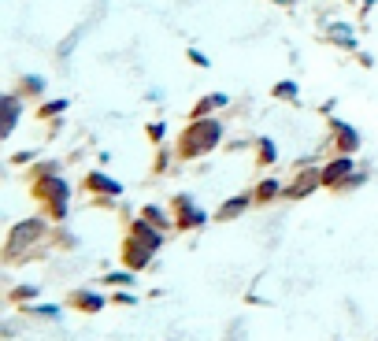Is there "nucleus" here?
Here are the masks:
<instances>
[{
  "label": "nucleus",
  "instance_id": "nucleus-1",
  "mask_svg": "<svg viewBox=\"0 0 378 341\" xmlns=\"http://www.w3.org/2000/svg\"><path fill=\"white\" fill-rule=\"evenodd\" d=\"M216 138H219V126H216V123H196L189 134H186L182 149H186V156H193V152L208 149V145H216Z\"/></svg>",
  "mask_w": 378,
  "mask_h": 341
},
{
  "label": "nucleus",
  "instance_id": "nucleus-2",
  "mask_svg": "<svg viewBox=\"0 0 378 341\" xmlns=\"http://www.w3.org/2000/svg\"><path fill=\"white\" fill-rule=\"evenodd\" d=\"M341 174H349V160H341V164H334V167H326V171H323L326 182H334V178H341Z\"/></svg>",
  "mask_w": 378,
  "mask_h": 341
},
{
  "label": "nucleus",
  "instance_id": "nucleus-3",
  "mask_svg": "<svg viewBox=\"0 0 378 341\" xmlns=\"http://www.w3.org/2000/svg\"><path fill=\"white\" fill-rule=\"evenodd\" d=\"M338 134H341V149H352V145H356V134H352V130L338 126Z\"/></svg>",
  "mask_w": 378,
  "mask_h": 341
},
{
  "label": "nucleus",
  "instance_id": "nucleus-4",
  "mask_svg": "<svg viewBox=\"0 0 378 341\" xmlns=\"http://www.w3.org/2000/svg\"><path fill=\"white\" fill-rule=\"evenodd\" d=\"M89 182H93L96 189H111V193H115V189H119V186H115V182H108V178H101V174H93V178H89Z\"/></svg>",
  "mask_w": 378,
  "mask_h": 341
}]
</instances>
